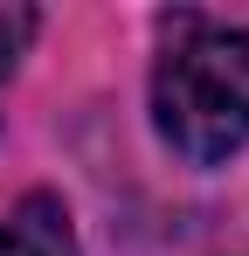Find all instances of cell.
I'll list each match as a JSON object with an SVG mask.
<instances>
[{"label": "cell", "mask_w": 249, "mask_h": 256, "mask_svg": "<svg viewBox=\"0 0 249 256\" xmlns=\"http://www.w3.org/2000/svg\"><path fill=\"white\" fill-rule=\"evenodd\" d=\"M152 125L187 166H222L249 146V28L180 21L152 70Z\"/></svg>", "instance_id": "6da1fadb"}, {"label": "cell", "mask_w": 249, "mask_h": 256, "mask_svg": "<svg viewBox=\"0 0 249 256\" xmlns=\"http://www.w3.org/2000/svg\"><path fill=\"white\" fill-rule=\"evenodd\" d=\"M0 256H83L76 228H70V208L56 194H28L0 214Z\"/></svg>", "instance_id": "7a4b0ae2"}, {"label": "cell", "mask_w": 249, "mask_h": 256, "mask_svg": "<svg viewBox=\"0 0 249 256\" xmlns=\"http://www.w3.org/2000/svg\"><path fill=\"white\" fill-rule=\"evenodd\" d=\"M35 28H42V14H35V7H0V90L14 84L21 48L35 42Z\"/></svg>", "instance_id": "3957f363"}]
</instances>
